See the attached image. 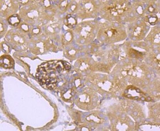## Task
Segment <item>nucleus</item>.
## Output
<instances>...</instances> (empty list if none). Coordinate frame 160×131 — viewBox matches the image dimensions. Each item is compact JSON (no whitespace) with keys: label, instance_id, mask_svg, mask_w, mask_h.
<instances>
[{"label":"nucleus","instance_id":"5","mask_svg":"<svg viewBox=\"0 0 160 131\" xmlns=\"http://www.w3.org/2000/svg\"><path fill=\"white\" fill-rule=\"evenodd\" d=\"M8 21L11 25L17 26L20 23V19L17 15L14 14L12 15V16H11L8 19Z\"/></svg>","mask_w":160,"mask_h":131},{"label":"nucleus","instance_id":"8","mask_svg":"<svg viewBox=\"0 0 160 131\" xmlns=\"http://www.w3.org/2000/svg\"><path fill=\"white\" fill-rule=\"evenodd\" d=\"M63 63H64V66L65 68H66V70H69L70 69V65L69 63H68L67 62H66V61H63Z\"/></svg>","mask_w":160,"mask_h":131},{"label":"nucleus","instance_id":"4","mask_svg":"<svg viewBox=\"0 0 160 131\" xmlns=\"http://www.w3.org/2000/svg\"><path fill=\"white\" fill-rule=\"evenodd\" d=\"M126 9V7L125 4H117L115 7L109 8V11L113 16H117L123 14Z\"/></svg>","mask_w":160,"mask_h":131},{"label":"nucleus","instance_id":"6","mask_svg":"<svg viewBox=\"0 0 160 131\" xmlns=\"http://www.w3.org/2000/svg\"><path fill=\"white\" fill-rule=\"evenodd\" d=\"M66 20H67V25L69 26V28H72L76 25V20L72 16H67Z\"/></svg>","mask_w":160,"mask_h":131},{"label":"nucleus","instance_id":"3","mask_svg":"<svg viewBox=\"0 0 160 131\" xmlns=\"http://www.w3.org/2000/svg\"><path fill=\"white\" fill-rule=\"evenodd\" d=\"M0 64L5 68H11L14 65V61L11 56L8 55L2 56L0 59Z\"/></svg>","mask_w":160,"mask_h":131},{"label":"nucleus","instance_id":"1","mask_svg":"<svg viewBox=\"0 0 160 131\" xmlns=\"http://www.w3.org/2000/svg\"><path fill=\"white\" fill-rule=\"evenodd\" d=\"M65 68L63 61H49L38 67L37 78L41 85H46L47 88L53 89L57 85L58 75Z\"/></svg>","mask_w":160,"mask_h":131},{"label":"nucleus","instance_id":"9","mask_svg":"<svg viewBox=\"0 0 160 131\" xmlns=\"http://www.w3.org/2000/svg\"><path fill=\"white\" fill-rule=\"evenodd\" d=\"M149 9V11L150 12H154V10H155V9H154V8H152V7H150Z\"/></svg>","mask_w":160,"mask_h":131},{"label":"nucleus","instance_id":"2","mask_svg":"<svg viewBox=\"0 0 160 131\" xmlns=\"http://www.w3.org/2000/svg\"><path fill=\"white\" fill-rule=\"evenodd\" d=\"M124 95L127 98L133 99H140L142 100H146L145 94L142 92L140 89L135 87V86H130L127 88L125 92Z\"/></svg>","mask_w":160,"mask_h":131},{"label":"nucleus","instance_id":"7","mask_svg":"<svg viewBox=\"0 0 160 131\" xmlns=\"http://www.w3.org/2000/svg\"><path fill=\"white\" fill-rule=\"evenodd\" d=\"M149 21L151 25H155L157 21V18L156 17H150L149 19Z\"/></svg>","mask_w":160,"mask_h":131}]
</instances>
